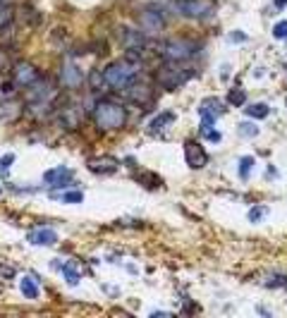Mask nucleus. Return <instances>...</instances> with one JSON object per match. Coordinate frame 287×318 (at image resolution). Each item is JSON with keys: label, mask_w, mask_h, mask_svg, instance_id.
I'll return each instance as SVG.
<instances>
[{"label": "nucleus", "mask_w": 287, "mask_h": 318, "mask_svg": "<svg viewBox=\"0 0 287 318\" xmlns=\"http://www.w3.org/2000/svg\"><path fill=\"white\" fill-rule=\"evenodd\" d=\"M266 213H268L266 208H252V211H249V220L256 222V220H261V218H263Z\"/></svg>", "instance_id": "28"}, {"label": "nucleus", "mask_w": 287, "mask_h": 318, "mask_svg": "<svg viewBox=\"0 0 287 318\" xmlns=\"http://www.w3.org/2000/svg\"><path fill=\"white\" fill-rule=\"evenodd\" d=\"M223 113H225V105L220 98H203L199 103V118H201L203 125H213Z\"/></svg>", "instance_id": "5"}, {"label": "nucleus", "mask_w": 287, "mask_h": 318, "mask_svg": "<svg viewBox=\"0 0 287 318\" xmlns=\"http://www.w3.org/2000/svg\"><path fill=\"white\" fill-rule=\"evenodd\" d=\"M184 160H187V165L192 170H199V167L208 163V156H206V151H203V146L199 141L189 139V141H184Z\"/></svg>", "instance_id": "6"}, {"label": "nucleus", "mask_w": 287, "mask_h": 318, "mask_svg": "<svg viewBox=\"0 0 287 318\" xmlns=\"http://www.w3.org/2000/svg\"><path fill=\"white\" fill-rule=\"evenodd\" d=\"M82 82H84L82 69L74 63H65L63 69H60V84H63V89H77V86H82Z\"/></svg>", "instance_id": "9"}, {"label": "nucleus", "mask_w": 287, "mask_h": 318, "mask_svg": "<svg viewBox=\"0 0 287 318\" xmlns=\"http://www.w3.org/2000/svg\"><path fill=\"white\" fill-rule=\"evenodd\" d=\"M252 165H254V158H249V156H244V158L239 160V177H242V180H246V177H249Z\"/></svg>", "instance_id": "22"}, {"label": "nucleus", "mask_w": 287, "mask_h": 318, "mask_svg": "<svg viewBox=\"0 0 287 318\" xmlns=\"http://www.w3.org/2000/svg\"><path fill=\"white\" fill-rule=\"evenodd\" d=\"M72 180V170L70 167H53L48 173H43V182H48L50 187H67V182Z\"/></svg>", "instance_id": "11"}, {"label": "nucleus", "mask_w": 287, "mask_h": 318, "mask_svg": "<svg viewBox=\"0 0 287 318\" xmlns=\"http://www.w3.org/2000/svg\"><path fill=\"white\" fill-rule=\"evenodd\" d=\"M163 55L165 60H173V63H187L189 58H194L199 53V43L189 41V39H170V41L163 43Z\"/></svg>", "instance_id": "4"}, {"label": "nucleus", "mask_w": 287, "mask_h": 318, "mask_svg": "<svg viewBox=\"0 0 287 318\" xmlns=\"http://www.w3.org/2000/svg\"><path fill=\"white\" fill-rule=\"evenodd\" d=\"M0 192H3V189H0Z\"/></svg>", "instance_id": "31"}, {"label": "nucleus", "mask_w": 287, "mask_h": 318, "mask_svg": "<svg viewBox=\"0 0 287 318\" xmlns=\"http://www.w3.org/2000/svg\"><path fill=\"white\" fill-rule=\"evenodd\" d=\"M103 72V82L105 86H110L115 91H125L129 89L134 82H137V77H139V63H132V60H118V63L108 65Z\"/></svg>", "instance_id": "1"}, {"label": "nucleus", "mask_w": 287, "mask_h": 318, "mask_svg": "<svg viewBox=\"0 0 287 318\" xmlns=\"http://www.w3.org/2000/svg\"><path fill=\"white\" fill-rule=\"evenodd\" d=\"M177 10L184 17H206L213 10L208 0H177Z\"/></svg>", "instance_id": "8"}, {"label": "nucleus", "mask_w": 287, "mask_h": 318, "mask_svg": "<svg viewBox=\"0 0 287 318\" xmlns=\"http://www.w3.org/2000/svg\"><path fill=\"white\" fill-rule=\"evenodd\" d=\"M127 91V98L129 101H134V103H146V101H151V86H141V84H137L134 82L129 89H125Z\"/></svg>", "instance_id": "15"}, {"label": "nucleus", "mask_w": 287, "mask_h": 318, "mask_svg": "<svg viewBox=\"0 0 287 318\" xmlns=\"http://www.w3.org/2000/svg\"><path fill=\"white\" fill-rule=\"evenodd\" d=\"M86 165H89V170L96 173V175H112L120 167V163L115 158H110V156H101V158H91Z\"/></svg>", "instance_id": "12"}, {"label": "nucleus", "mask_w": 287, "mask_h": 318, "mask_svg": "<svg viewBox=\"0 0 287 318\" xmlns=\"http://www.w3.org/2000/svg\"><path fill=\"white\" fill-rule=\"evenodd\" d=\"M268 105L266 103H254V105H249L246 108V115H252V118H259V120H263L268 115Z\"/></svg>", "instance_id": "19"}, {"label": "nucleus", "mask_w": 287, "mask_h": 318, "mask_svg": "<svg viewBox=\"0 0 287 318\" xmlns=\"http://www.w3.org/2000/svg\"><path fill=\"white\" fill-rule=\"evenodd\" d=\"M246 101V93L242 89H230V93H227V103L235 105V108H242Z\"/></svg>", "instance_id": "18"}, {"label": "nucleus", "mask_w": 287, "mask_h": 318, "mask_svg": "<svg viewBox=\"0 0 287 318\" xmlns=\"http://www.w3.org/2000/svg\"><path fill=\"white\" fill-rule=\"evenodd\" d=\"M20 290L27 299H39V285H36V277L24 275L20 280Z\"/></svg>", "instance_id": "16"}, {"label": "nucleus", "mask_w": 287, "mask_h": 318, "mask_svg": "<svg viewBox=\"0 0 287 318\" xmlns=\"http://www.w3.org/2000/svg\"><path fill=\"white\" fill-rule=\"evenodd\" d=\"M285 3H287V0H275V5H278V7H285Z\"/></svg>", "instance_id": "30"}, {"label": "nucleus", "mask_w": 287, "mask_h": 318, "mask_svg": "<svg viewBox=\"0 0 287 318\" xmlns=\"http://www.w3.org/2000/svg\"><path fill=\"white\" fill-rule=\"evenodd\" d=\"M60 199L65 201V203H82V199H84V194L82 192H65Z\"/></svg>", "instance_id": "24"}, {"label": "nucleus", "mask_w": 287, "mask_h": 318, "mask_svg": "<svg viewBox=\"0 0 287 318\" xmlns=\"http://www.w3.org/2000/svg\"><path fill=\"white\" fill-rule=\"evenodd\" d=\"M10 20H12L10 5H7V3H0V29H5L7 24H10Z\"/></svg>", "instance_id": "20"}, {"label": "nucleus", "mask_w": 287, "mask_h": 318, "mask_svg": "<svg viewBox=\"0 0 287 318\" xmlns=\"http://www.w3.org/2000/svg\"><path fill=\"white\" fill-rule=\"evenodd\" d=\"M79 122H82V113H79L77 105H65L60 110V125L65 129H77Z\"/></svg>", "instance_id": "14"}, {"label": "nucleus", "mask_w": 287, "mask_h": 318, "mask_svg": "<svg viewBox=\"0 0 287 318\" xmlns=\"http://www.w3.org/2000/svg\"><path fill=\"white\" fill-rule=\"evenodd\" d=\"M125 120H127V113L122 105L112 103V101H98L96 108H93V122H96L101 129H120L125 127Z\"/></svg>", "instance_id": "2"}, {"label": "nucleus", "mask_w": 287, "mask_h": 318, "mask_svg": "<svg viewBox=\"0 0 287 318\" xmlns=\"http://www.w3.org/2000/svg\"><path fill=\"white\" fill-rule=\"evenodd\" d=\"M232 41H246V36L244 34H235L232 36Z\"/></svg>", "instance_id": "29"}, {"label": "nucleus", "mask_w": 287, "mask_h": 318, "mask_svg": "<svg viewBox=\"0 0 287 318\" xmlns=\"http://www.w3.org/2000/svg\"><path fill=\"white\" fill-rule=\"evenodd\" d=\"M239 134H244V137H256V134H259V127H254L252 122H242V125H239Z\"/></svg>", "instance_id": "26"}, {"label": "nucleus", "mask_w": 287, "mask_h": 318, "mask_svg": "<svg viewBox=\"0 0 287 318\" xmlns=\"http://www.w3.org/2000/svg\"><path fill=\"white\" fill-rule=\"evenodd\" d=\"M12 77H14V82L20 84V86H24V89L34 86V84L41 79L39 69H36L34 65H29V63H17V65H14Z\"/></svg>", "instance_id": "7"}, {"label": "nucleus", "mask_w": 287, "mask_h": 318, "mask_svg": "<svg viewBox=\"0 0 287 318\" xmlns=\"http://www.w3.org/2000/svg\"><path fill=\"white\" fill-rule=\"evenodd\" d=\"M273 36L278 39V41H285L287 39V20H282V22H278L273 27Z\"/></svg>", "instance_id": "23"}, {"label": "nucleus", "mask_w": 287, "mask_h": 318, "mask_svg": "<svg viewBox=\"0 0 287 318\" xmlns=\"http://www.w3.org/2000/svg\"><path fill=\"white\" fill-rule=\"evenodd\" d=\"M211 127H213V125H203V127H201L203 139H208V141H220V132L211 129Z\"/></svg>", "instance_id": "25"}, {"label": "nucleus", "mask_w": 287, "mask_h": 318, "mask_svg": "<svg viewBox=\"0 0 287 318\" xmlns=\"http://www.w3.org/2000/svg\"><path fill=\"white\" fill-rule=\"evenodd\" d=\"M192 77H194V69H192L189 65L168 60V65H163V67L158 69L156 79H158V84H161L163 89H177L180 84L189 82Z\"/></svg>", "instance_id": "3"}, {"label": "nucleus", "mask_w": 287, "mask_h": 318, "mask_svg": "<svg viewBox=\"0 0 287 318\" xmlns=\"http://www.w3.org/2000/svg\"><path fill=\"white\" fill-rule=\"evenodd\" d=\"M163 14L156 12V10H146V12L141 14V29H144V34H158L163 31Z\"/></svg>", "instance_id": "13"}, {"label": "nucleus", "mask_w": 287, "mask_h": 318, "mask_svg": "<svg viewBox=\"0 0 287 318\" xmlns=\"http://www.w3.org/2000/svg\"><path fill=\"white\" fill-rule=\"evenodd\" d=\"M173 120H175V115H173V113H163V115H158V118H156L148 127H151V132H154V134H158V132L165 129V127H168Z\"/></svg>", "instance_id": "17"}, {"label": "nucleus", "mask_w": 287, "mask_h": 318, "mask_svg": "<svg viewBox=\"0 0 287 318\" xmlns=\"http://www.w3.org/2000/svg\"><path fill=\"white\" fill-rule=\"evenodd\" d=\"M12 163H14V156H12V153L3 156V158H0V175H5V173H7V167L12 165Z\"/></svg>", "instance_id": "27"}, {"label": "nucleus", "mask_w": 287, "mask_h": 318, "mask_svg": "<svg viewBox=\"0 0 287 318\" xmlns=\"http://www.w3.org/2000/svg\"><path fill=\"white\" fill-rule=\"evenodd\" d=\"M29 242L39 247H53L58 244V232L53 228H36L29 232Z\"/></svg>", "instance_id": "10"}, {"label": "nucleus", "mask_w": 287, "mask_h": 318, "mask_svg": "<svg viewBox=\"0 0 287 318\" xmlns=\"http://www.w3.org/2000/svg\"><path fill=\"white\" fill-rule=\"evenodd\" d=\"M63 275L67 277V283H70V285H77V283H79V273H77V268H74L72 263L63 266Z\"/></svg>", "instance_id": "21"}]
</instances>
